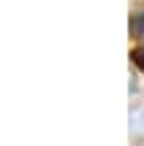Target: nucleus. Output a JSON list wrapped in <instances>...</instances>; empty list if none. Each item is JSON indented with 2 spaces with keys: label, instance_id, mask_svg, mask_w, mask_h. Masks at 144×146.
I'll return each instance as SVG.
<instances>
[{
  "label": "nucleus",
  "instance_id": "nucleus-1",
  "mask_svg": "<svg viewBox=\"0 0 144 146\" xmlns=\"http://www.w3.org/2000/svg\"><path fill=\"white\" fill-rule=\"evenodd\" d=\"M131 57H133L136 68H139V70H144V49H133V54H131Z\"/></svg>",
  "mask_w": 144,
  "mask_h": 146
}]
</instances>
